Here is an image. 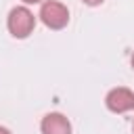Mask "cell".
I'll return each mask as SVG.
<instances>
[{"instance_id":"obj_1","label":"cell","mask_w":134,"mask_h":134,"mask_svg":"<svg viewBox=\"0 0 134 134\" xmlns=\"http://www.w3.org/2000/svg\"><path fill=\"white\" fill-rule=\"evenodd\" d=\"M6 25H8V31H10L15 38H27V36L34 31L36 17H34V13H31L27 6H15V8L8 13Z\"/></svg>"},{"instance_id":"obj_2","label":"cell","mask_w":134,"mask_h":134,"mask_svg":"<svg viewBox=\"0 0 134 134\" xmlns=\"http://www.w3.org/2000/svg\"><path fill=\"white\" fill-rule=\"evenodd\" d=\"M40 19L50 29H63L69 23V10L65 4H61L57 0H46L40 8Z\"/></svg>"},{"instance_id":"obj_3","label":"cell","mask_w":134,"mask_h":134,"mask_svg":"<svg viewBox=\"0 0 134 134\" xmlns=\"http://www.w3.org/2000/svg\"><path fill=\"white\" fill-rule=\"evenodd\" d=\"M105 103L113 113H126V111L134 109V92L130 88H124V86L113 88V90H109Z\"/></svg>"},{"instance_id":"obj_4","label":"cell","mask_w":134,"mask_h":134,"mask_svg":"<svg viewBox=\"0 0 134 134\" xmlns=\"http://www.w3.org/2000/svg\"><path fill=\"white\" fill-rule=\"evenodd\" d=\"M40 128H42V134H71V124L63 113L44 115Z\"/></svg>"},{"instance_id":"obj_5","label":"cell","mask_w":134,"mask_h":134,"mask_svg":"<svg viewBox=\"0 0 134 134\" xmlns=\"http://www.w3.org/2000/svg\"><path fill=\"white\" fill-rule=\"evenodd\" d=\"M82 2H86L88 6H96V4H100L103 0H82Z\"/></svg>"},{"instance_id":"obj_6","label":"cell","mask_w":134,"mask_h":134,"mask_svg":"<svg viewBox=\"0 0 134 134\" xmlns=\"http://www.w3.org/2000/svg\"><path fill=\"white\" fill-rule=\"evenodd\" d=\"M0 134H10V130H8V128H4V126H0Z\"/></svg>"},{"instance_id":"obj_7","label":"cell","mask_w":134,"mask_h":134,"mask_svg":"<svg viewBox=\"0 0 134 134\" xmlns=\"http://www.w3.org/2000/svg\"><path fill=\"white\" fill-rule=\"evenodd\" d=\"M23 2H27V4H36V2H42V0H23Z\"/></svg>"},{"instance_id":"obj_8","label":"cell","mask_w":134,"mask_h":134,"mask_svg":"<svg viewBox=\"0 0 134 134\" xmlns=\"http://www.w3.org/2000/svg\"><path fill=\"white\" fill-rule=\"evenodd\" d=\"M132 67H134V52H132Z\"/></svg>"}]
</instances>
